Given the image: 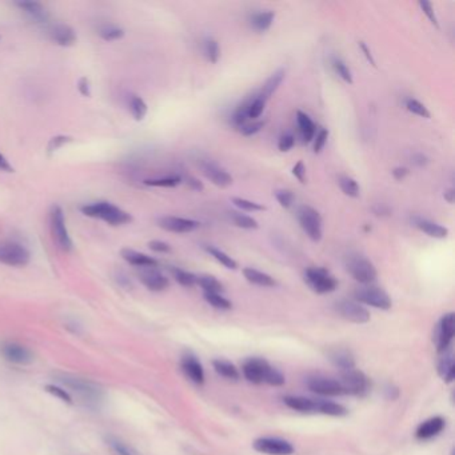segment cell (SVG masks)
Returning <instances> with one entry per match:
<instances>
[{
	"label": "cell",
	"mask_w": 455,
	"mask_h": 455,
	"mask_svg": "<svg viewBox=\"0 0 455 455\" xmlns=\"http://www.w3.org/2000/svg\"><path fill=\"white\" fill-rule=\"evenodd\" d=\"M212 366L214 370L223 378H226L228 381H238L239 379V371L238 368H235L231 362L225 361V359H215L212 361Z\"/></svg>",
	"instance_id": "obj_33"
},
{
	"label": "cell",
	"mask_w": 455,
	"mask_h": 455,
	"mask_svg": "<svg viewBox=\"0 0 455 455\" xmlns=\"http://www.w3.org/2000/svg\"><path fill=\"white\" fill-rule=\"evenodd\" d=\"M445 427H446V420H443L442 417H433V418L420 423L415 431V437L422 440L431 439V438L439 436Z\"/></svg>",
	"instance_id": "obj_20"
},
{
	"label": "cell",
	"mask_w": 455,
	"mask_h": 455,
	"mask_svg": "<svg viewBox=\"0 0 455 455\" xmlns=\"http://www.w3.org/2000/svg\"><path fill=\"white\" fill-rule=\"evenodd\" d=\"M243 275L250 283L261 286V287H274V286H277V282L273 277H270L268 274L262 273L259 270H255L252 267H246L243 270Z\"/></svg>",
	"instance_id": "obj_27"
},
{
	"label": "cell",
	"mask_w": 455,
	"mask_h": 455,
	"mask_svg": "<svg viewBox=\"0 0 455 455\" xmlns=\"http://www.w3.org/2000/svg\"><path fill=\"white\" fill-rule=\"evenodd\" d=\"M50 37L53 39V42L62 47H70L76 42V34H75L74 28H71L70 26L63 24V23L55 24L51 27Z\"/></svg>",
	"instance_id": "obj_21"
},
{
	"label": "cell",
	"mask_w": 455,
	"mask_h": 455,
	"mask_svg": "<svg viewBox=\"0 0 455 455\" xmlns=\"http://www.w3.org/2000/svg\"><path fill=\"white\" fill-rule=\"evenodd\" d=\"M438 372L446 384H452L455 378L454 358L452 352H445L438 363Z\"/></svg>",
	"instance_id": "obj_28"
},
{
	"label": "cell",
	"mask_w": 455,
	"mask_h": 455,
	"mask_svg": "<svg viewBox=\"0 0 455 455\" xmlns=\"http://www.w3.org/2000/svg\"><path fill=\"white\" fill-rule=\"evenodd\" d=\"M330 361L333 362L334 365L338 368H341V371H346V370H351L355 368V362H354V357L351 355L349 350L345 349H336V350L332 351L329 354Z\"/></svg>",
	"instance_id": "obj_30"
},
{
	"label": "cell",
	"mask_w": 455,
	"mask_h": 455,
	"mask_svg": "<svg viewBox=\"0 0 455 455\" xmlns=\"http://www.w3.org/2000/svg\"><path fill=\"white\" fill-rule=\"evenodd\" d=\"M50 228H51L53 241L58 247L65 252H70L74 248V243L66 226L63 209L58 205L53 206V209L50 211Z\"/></svg>",
	"instance_id": "obj_3"
},
{
	"label": "cell",
	"mask_w": 455,
	"mask_h": 455,
	"mask_svg": "<svg viewBox=\"0 0 455 455\" xmlns=\"http://www.w3.org/2000/svg\"><path fill=\"white\" fill-rule=\"evenodd\" d=\"M196 284H199L203 289V291L207 294H222L225 291L223 284L211 275L196 277Z\"/></svg>",
	"instance_id": "obj_34"
},
{
	"label": "cell",
	"mask_w": 455,
	"mask_h": 455,
	"mask_svg": "<svg viewBox=\"0 0 455 455\" xmlns=\"http://www.w3.org/2000/svg\"><path fill=\"white\" fill-rule=\"evenodd\" d=\"M70 141H72V138H70V137H65V135L55 137V138L50 140V143H49V147H47V148H49V153L53 154L55 151H58L62 146H65V144H67V143H70Z\"/></svg>",
	"instance_id": "obj_52"
},
{
	"label": "cell",
	"mask_w": 455,
	"mask_h": 455,
	"mask_svg": "<svg viewBox=\"0 0 455 455\" xmlns=\"http://www.w3.org/2000/svg\"><path fill=\"white\" fill-rule=\"evenodd\" d=\"M420 7L423 11V14L429 18V20L436 26V27H439L438 24L437 17H436V12H434V7L430 1H420Z\"/></svg>",
	"instance_id": "obj_53"
},
{
	"label": "cell",
	"mask_w": 455,
	"mask_h": 455,
	"mask_svg": "<svg viewBox=\"0 0 455 455\" xmlns=\"http://www.w3.org/2000/svg\"><path fill=\"white\" fill-rule=\"evenodd\" d=\"M122 258L127 263L132 264V266H137V267H140V268H144V267H158V261L146 255V254H141V252H138L135 250H131V248H123Z\"/></svg>",
	"instance_id": "obj_23"
},
{
	"label": "cell",
	"mask_w": 455,
	"mask_h": 455,
	"mask_svg": "<svg viewBox=\"0 0 455 455\" xmlns=\"http://www.w3.org/2000/svg\"><path fill=\"white\" fill-rule=\"evenodd\" d=\"M455 334V316L453 313H449L442 316L438 322L436 334H434V342L439 352H446L450 347Z\"/></svg>",
	"instance_id": "obj_10"
},
{
	"label": "cell",
	"mask_w": 455,
	"mask_h": 455,
	"mask_svg": "<svg viewBox=\"0 0 455 455\" xmlns=\"http://www.w3.org/2000/svg\"><path fill=\"white\" fill-rule=\"evenodd\" d=\"M306 385L309 387L310 391L319 394V395H326V397H338L343 395V388L339 384L338 379L334 378H327V377H311L307 379Z\"/></svg>",
	"instance_id": "obj_13"
},
{
	"label": "cell",
	"mask_w": 455,
	"mask_h": 455,
	"mask_svg": "<svg viewBox=\"0 0 455 455\" xmlns=\"http://www.w3.org/2000/svg\"><path fill=\"white\" fill-rule=\"evenodd\" d=\"M80 211L89 218L102 219L111 226H123L132 222V216L127 211L119 209L110 202H96L80 207Z\"/></svg>",
	"instance_id": "obj_2"
},
{
	"label": "cell",
	"mask_w": 455,
	"mask_h": 455,
	"mask_svg": "<svg viewBox=\"0 0 455 455\" xmlns=\"http://www.w3.org/2000/svg\"><path fill=\"white\" fill-rule=\"evenodd\" d=\"M171 274L175 278L176 282L184 287H193L196 284V275H194L193 273H189V271L178 268V267H173Z\"/></svg>",
	"instance_id": "obj_40"
},
{
	"label": "cell",
	"mask_w": 455,
	"mask_h": 455,
	"mask_svg": "<svg viewBox=\"0 0 455 455\" xmlns=\"http://www.w3.org/2000/svg\"><path fill=\"white\" fill-rule=\"evenodd\" d=\"M180 182H182L180 176H167L159 179H146L144 184L153 187H176L178 184H180Z\"/></svg>",
	"instance_id": "obj_43"
},
{
	"label": "cell",
	"mask_w": 455,
	"mask_h": 455,
	"mask_svg": "<svg viewBox=\"0 0 455 455\" xmlns=\"http://www.w3.org/2000/svg\"><path fill=\"white\" fill-rule=\"evenodd\" d=\"M243 375L248 382L261 385L267 384L271 386L284 385V377L277 368H273L261 358H250L243 363Z\"/></svg>",
	"instance_id": "obj_1"
},
{
	"label": "cell",
	"mask_w": 455,
	"mask_h": 455,
	"mask_svg": "<svg viewBox=\"0 0 455 455\" xmlns=\"http://www.w3.org/2000/svg\"><path fill=\"white\" fill-rule=\"evenodd\" d=\"M0 171L4 173H14V167L10 164V162L7 158L0 153Z\"/></svg>",
	"instance_id": "obj_59"
},
{
	"label": "cell",
	"mask_w": 455,
	"mask_h": 455,
	"mask_svg": "<svg viewBox=\"0 0 455 455\" xmlns=\"http://www.w3.org/2000/svg\"><path fill=\"white\" fill-rule=\"evenodd\" d=\"M295 144V138L293 134H284L282 135L280 138V141H278V148L282 153H287L290 151Z\"/></svg>",
	"instance_id": "obj_51"
},
{
	"label": "cell",
	"mask_w": 455,
	"mask_h": 455,
	"mask_svg": "<svg viewBox=\"0 0 455 455\" xmlns=\"http://www.w3.org/2000/svg\"><path fill=\"white\" fill-rule=\"evenodd\" d=\"M128 107H130L131 115L138 122L144 119V117L147 115V111H148V107L146 105V102L140 96H138V95H131L130 96Z\"/></svg>",
	"instance_id": "obj_35"
},
{
	"label": "cell",
	"mask_w": 455,
	"mask_h": 455,
	"mask_svg": "<svg viewBox=\"0 0 455 455\" xmlns=\"http://www.w3.org/2000/svg\"><path fill=\"white\" fill-rule=\"evenodd\" d=\"M47 390H49L51 394H53L55 397L60 398L62 401H65V402L67 403L72 402L70 394H69V393H67L65 388H62V387H58V386H47Z\"/></svg>",
	"instance_id": "obj_54"
},
{
	"label": "cell",
	"mask_w": 455,
	"mask_h": 455,
	"mask_svg": "<svg viewBox=\"0 0 455 455\" xmlns=\"http://www.w3.org/2000/svg\"><path fill=\"white\" fill-rule=\"evenodd\" d=\"M139 280L151 291H164L170 286V280L164 277L157 267L140 268Z\"/></svg>",
	"instance_id": "obj_15"
},
{
	"label": "cell",
	"mask_w": 455,
	"mask_h": 455,
	"mask_svg": "<svg viewBox=\"0 0 455 455\" xmlns=\"http://www.w3.org/2000/svg\"><path fill=\"white\" fill-rule=\"evenodd\" d=\"M275 198L283 209H290L295 200L294 194L291 193L290 190H277Z\"/></svg>",
	"instance_id": "obj_48"
},
{
	"label": "cell",
	"mask_w": 455,
	"mask_h": 455,
	"mask_svg": "<svg viewBox=\"0 0 455 455\" xmlns=\"http://www.w3.org/2000/svg\"><path fill=\"white\" fill-rule=\"evenodd\" d=\"M107 445L111 447V450L117 455H138V453L131 446H128L127 443L119 440L118 438H108Z\"/></svg>",
	"instance_id": "obj_41"
},
{
	"label": "cell",
	"mask_w": 455,
	"mask_h": 455,
	"mask_svg": "<svg viewBox=\"0 0 455 455\" xmlns=\"http://www.w3.org/2000/svg\"><path fill=\"white\" fill-rule=\"evenodd\" d=\"M203 297H205L209 304H211L215 309H218V310H230L232 307V303L223 297L222 294H207V293H205Z\"/></svg>",
	"instance_id": "obj_44"
},
{
	"label": "cell",
	"mask_w": 455,
	"mask_h": 455,
	"mask_svg": "<svg viewBox=\"0 0 455 455\" xmlns=\"http://www.w3.org/2000/svg\"><path fill=\"white\" fill-rule=\"evenodd\" d=\"M346 270L351 277L362 284H371L377 280V268L366 257L359 254L349 255L346 259Z\"/></svg>",
	"instance_id": "obj_4"
},
{
	"label": "cell",
	"mask_w": 455,
	"mask_h": 455,
	"mask_svg": "<svg viewBox=\"0 0 455 455\" xmlns=\"http://www.w3.org/2000/svg\"><path fill=\"white\" fill-rule=\"evenodd\" d=\"M284 403L295 410V411H300V413H316V400H310V398H304V397H298V395H289L286 397Z\"/></svg>",
	"instance_id": "obj_29"
},
{
	"label": "cell",
	"mask_w": 455,
	"mask_h": 455,
	"mask_svg": "<svg viewBox=\"0 0 455 455\" xmlns=\"http://www.w3.org/2000/svg\"><path fill=\"white\" fill-rule=\"evenodd\" d=\"M182 371L184 375L196 385H202L205 382V371L200 365V362L194 355H184L180 362Z\"/></svg>",
	"instance_id": "obj_18"
},
{
	"label": "cell",
	"mask_w": 455,
	"mask_h": 455,
	"mask_svg": "<svg viewBox=\"0 0 455 455\" xmlns=\"http://www.w3.org/2000/svg\"><path fill=\"white\" fill-rule=\"evenodd\" d=\"M293 175L295 176L300 183H306V167L302 160H299L293 167Z\"/></svg>",
	"instance_id": "obj_56"
},
{
	"label": "cell",
	"mask_w": 455,
	"mask_h": 455,
	"mask_svg": "<svg viewBox=\"0 0 455 455\" xmlns=\"http://www.w3.org/2000/svg\"><path fill=\"white\" fill-rule=\"evenodd\" d=\"M406 108H407L411 114L418 115L420 118H426V119L430 118V111L427 110V107L423 105V103H420V101H417V99H407V102H406Z\"/></svg>",
	"instance_id": "obj_46"
},
{
	"label": "cell",
	"mask_w": 455,
	"mask_h": 455,
	"mask_svg": "<svg viewBox=\"0 0 455 455\" xmlns=\"http://www.w3.org/2000/svg\"><path fill=\"white\" fill-rule=\"evenodd\" d=\"M3 355L7 361H10L12 363H18V365H28L34 361V357L30 350L26 349L24 346L17 345V343L6 345L3 347Z\"/></svg>",
	"instance_id": "obj_19"
},
{
	"label": "cell",
	"mask_w": 455,
	"mask_h": 455,
	"mask_svg": "<svg viewBox=\"0 0 455 455\" xmlns=\"http://www.w3.org/2000/svg\"><path fill=\"white\" fill-rule=\"evenodd\" d=\"M78 89L82 96H91V83L86 76H82L78 82Z\"/></svg>",
	"instance_id": "obj_57"
},
{
	"label": "cell",
	"mask_w": 455,
	"mask_h": 455,
	"mask_svg": "<svg viewBox=\"0 0 455 455\" xmlns=\"http://www.w3.org/2000/svg\"><path fill=\"white\" fill-rule=\"evenodd\" d=\"M205 250L210 254L215 261L223 264L228 270H235L238 267V263L235 262L226 252H223L222 250H219L214 246H205Z\"/></svg>",
	"instance_id": "obj_36"
},
{
	"label": "cell",
	"mask_w": 455,
	"mask_h": 455,
	"mask_svg": "<svg viewBox=\"0 0 455 455\" xmlns=\"http://www.w3.org/2000/svg\"><path fill=\"white\" fill-rule=\"evenodd\" d=\"M158 226L169 232L187 234V232H193L194 230L199 228L200 223L194 219H186V218L162 216L158 219Z\"/></svg>",
	"instance_id": "obj_14"
},
{
	"label": "cell",
	"mask_w": 455,
	"mask_h": 455,
	"mask_svg": "<svg viewBox=\"0 0 455 455\" xmlns=\"http://www.w3.org/2000/svg\"><path fill=\"white\" fill-rule=\"evenodd\" d=\"M316 413H320V414L330 415V417H343L347 414V410H346V407H343L339 403L316 400Z\"/></svg>",
	"instance_id": "obj_31"
},
{
	"label": "cell",
	"mask_w": 455,
	"mask_h": 455,
	"mask_svg": "<svg viewBox=\"0 0 455 455\" xmlns=\"http://www.w3.org/2000/svg\"><path fill=\"white\" fill-rule=\"evenodd\" d=\"M98 34H99V36H101L103 40H105V42H114V40H119V39H122L123 36H124V31H123V28L118 27V26H112V24H110V26H103V27H101Z\"/></svg>",
	"instance_id": "obj_42"
},
{
	"label": "cell",
	"mask_w": 455,
	"mask_h": 455,
	"mask_svg": "<svg viewBox=\"0 0 455 455\" xmlns=\"http://www.w3.org/2000/svg\"><path fill=\"white\" fill-rule=\"evenodd\" d=\"M274 18H275V14L273 11H261L251 17L250 23L255 31L264 33L271 27Z\"/></svg>",
	"instance_id": "obj_32"
},
{
	"label": "cell",
	"mask_w": 455,
	"mask_h": 455,
	"mask_svg": "<svg viewBox=\"0 0 455 455\" xmlns=\"http://www.w3.org/2000/svg\"><path fill=\"white\" fill-rule=\"evenodd\" d=\"M266 122L264 121H259V122L246 123L245 126H242L239 128L241 134L245 137H252L255 134H258L263 127H264Z\"/></svg>",
	"instance_id": "obj_49"
},
{
	"label": "cell",
	"mask_w": 455,
	"mask_h": 455,
	"mask_svg": "<svg viewBox=\"0 0 455 455\" xmlns=\"http://www.w3.org/2000/svg\"><path fill=\"white\" fill-rule=\"evenodd\" d=\"M203 53H205L207 62L216 63L219 60V56H221L219 43L212 37L205 39V42H203Z\"/></svg>",
	"instance_id": "obj_38"
},
{
	"label": "cell",
	"mask_w": 455,
	"mask_h": 455,
	"mask_svg": "<svg viewBox=\"0 0 455 455\" xmlns=\"http://www.w3.org/2000/svg\"><path fill=\"white\" fill-rule=\"evenodd\" d=\"M359 46H361V50H362L363 53H365V56H366V59H368V63H370L371 66H374V67H375V60H374V58H372V55H371V51L368 50V47L366 46V43H365V42H359Z\"/></svg>",
	"instance_id": "obj_60"
},
{
	"label": "cell",
	"mask_w": 455,
	"mask_h": 455,
	"mask_svg": "<svg viewBox=\"0 0 455 455\" xmlns=\"http://www.w3.org/2000/svg\"><path fill=\"white\" fill-rule=\"evenodd\" d=\"M413 162L417 164V166H420V167H422V166H424V164H427V158L424 157V155H422V154H417V155H414V158H413Z\"/></svg>",
	"instance_id": "obj_63"
},
{
	"label": "cell",
	"mask_w": 455,
	"mask_h": 455,
	"mask_svg": "<svg viewBox=\"0 0 455 455\" xmlns=\"http://www.w3.org/2000/svg\"><path fill=\"white\" fill-rule=\"evenodd\" d=\"M298 221L302 230L313 242H319L322 239V216L316 209L300 206L298 210Z\"/></svg>",
	"instance_id": "obj_6"
},
{
	"label": "cell",
	"mask_w": 455,
	"mask_h": 455,
	"mask_svg": "<svg viewBox=\"0 0 455 455\" xmlns=\"http://www.w3.org/2000/svg\"><path fill=\"white\" fill-rule=\"evenodd\" d=\"M338 381L342 386L345 394L363 395L365 393H368V377L359 370L351 368L346 371H341V379H338Z\"/></svg>",
	"instance_id": "obj_9"
},
{
	"label": "cell",
	"mask_w": 455,
	"mask_h": 455,
	"mask_svg": "<svg viewBox=\"0 0 455 455\" xmlns=\"http://www.w3.org/2000/svg\"><path fill=\"white\" fill-rule=\"evenodd\" d=\"M20 10H23L30 18L35 20L36 23H44L49 19V14L46 8L37 1H18L17 3Z\"/></svg>",
	"instance_id": "obj_25"
},
{
	"label": "cell",
	"mask_w": 455,
	"mask_h": 455,
	"mask_svg": "<svg viewBox=\"0 0 455 455\" xmlns=\"http://www.w3.org/2000/svg\"><path fill=\"white\" fill-rule=\"evenodd\" d=\"M67 387L72 388L75 393H78L79 395H82L86 401L89 402H96L101 398V390L96 386L78 379V378H66V381H62Z\"/></svg>",
	"instance_id": "obj_16"
},
{
	"label": "cell",
	"mask_w": 455,
	"mask_h": 455,
	"mask_svg": "<svg viewBox=\"0 0 455 455\" xmlns=\"http://www.w3.org/2000/svg\"><path fill=\"white\" fill-rule=\"evenodd\" d=\"M232 203L241 209V210L250 211V212H254V211H264L266 207L257 203V202H252V200H248V199H243V198H232Z\"/></svg>",
	"instance_id": "obj_47"
},
{
	"label": "cell",
	"mask_w": 455,
	"mask_h": 455,
	"mask_svg": "<svg viewBox=\"0 0 455 455\" xmlns=\"http://www.w3.org/2000/svg\"><path fill=\"white\" fill-rule=\"evenodd\" d=\"M186 183H187V186H189L191 190H194V191H203V189H205L203 183H202L199 179L194 178V176H189Z\"/></svg>",
	"instance_id": "obj_58"
},
{
	"label": "cell",
	"mask_w": 455,
	"mask_h": 455,
	"mask_svg": "<svg viewBox=\"0 0 455 455\" xmlns=\"http://www.w3.org/2000/svg\"><path fill=\"white\" fill-rule=\"evenodd\" d=\"M354 295H355V299L358 300V303H363V304H368V306L375 307V309L388 310L393 306L388 294L379 287L365 286V287H361V289L355 290Z\"/></svg>",
	"instance_id": "obj_8"
},
{
	"label": "cell",
	"mask_w": 455,
	"mask_h": 455,
	"mask_svg": "<svg viewBox=\"0 0 455 455\" xmlns=\"http://www.w3.org/2000/svg\"><path fill=\"white\" fill-rule=\"evenodd\" d=\"M297 123L298 127H299V134L303 141L304 143L313 141L316 134V123L311 121V118L307 114H304L302 111L297 112Z\"/></svg>",
	"instance_id": "obj_24"
},
{
	"label": "cell",
	"mask_w": 455,
	"mask_h": 455,
	"mask_svg": "<svg viewBox=\"0 0 455 455\" xmlns=\"http://www.w3.org/2000/svg\"><path fill=\"white\" fill-rule=\"evenodd\" d=\"M333 69L335 71V74L342 79L345 80L346 83L349 85H352V74H351L350 69L347 67V65L341 60V59H334L333 60Z\"/></svg>",
	"instance_id": "obj_45"
},
{
	"label": "cell",
	"mask_w": 455,
	"mask_h": 455,
	"mask_svg": "<svg viewBox=\"0 0 455 455\" xmlns=\"http://www.w3.org/2000/svg\"><path fill=\"white\" fill-rule=\"evenodd\" d=\"M202 171L207 179H210L211 182L218 186V187H228L230 184H232V176L228 174V171L222 167H219L216 163L212 162H205L202 164Z\"/></svg>",
	"instance_id": "obj_17"
},
{
	"label": "cell",
	"mask_w": 455,
	"mask_h": 455,
	"mask_svg": "<svg viewBox=\"0 0 455 455\" xmlns=\"http://www.w3.org/2000/svg\"><path fill=\"white\" fill-rule=\"evenodd\" d=\"M413 221H414L415 228H420V231H423L424 234H427L431 238L445 239L449 235V230L440 226V225H438L436 222H431V221L424 219V218H418V216H415Z\"/></svg>",
	"instance_id": "obj_22"
},
{
	"label": "cell",
	"mask_w": 455,
	"mask_h": 455,
	"mask_svg": "<svg viewBox=\"0 0 455 455\" xmlns=\"http://www.w3.org/2000/svg\"><path fill=\"white\" fill-rule=\"evenodd\" d=\"M31 254L24 246L17 242L0 243V263L11 267H24L30 263Z\"/></svg>",
	"instance_id": "obj_7"
},
{
	"label": "cell",
	"mask_w": 455,
	"mask_h": 455,
	"mask_svg": "<svg viewBox=\"0 0 455 455\" xmlns=\"http://www.w3.org/2000/svg\"><path fill=\"white\" fill-rule=\"evenodd\" d=\"M231 218L237 228H243V230H257L259 228L258 222L254 218L245 215L242 212H232Z\"/></svg>",
	"instance_id": "obj_39"
},
{
	"label": "cell",
	"mask_w": 455,
	"mask_h": 455,
	"mask_svg": "<svg viewBox=\"0 0 455 455\" xmlns=\"http://www.w3.org/2000/svg\"><path fill=\"white\" fill-rule=\"evenodd\" d=\"M443 196H445V200H446L447 203H450V205H453V203H454V199H455L454 189H449V190H446V191H445V194H443Z\"/></svg>",
	"instance_id": "obj_62"
},
{
	"label": "cell",
	"mask_w": 455,
	"mask_h": 455,
	"mask_svg": "<svg viewBox=\"0 0 455 455\" xmlns=\"http://www.w3.org/2000/svg\"><path fill=\"white\" fill-rule=\"evenodd\" d=\"M327 138H329V131L326 128H320L316 132V137H314V153L316 154H319L323 150L325 144L327 143Z\"/></svg>",
	"instance_id": "obj_50"
},
{
	"label": "cell",
	"mask_w": 455,
	"mask_h": 455,
	"mask_svg": "<svg viewBox=\"0 0 455 455\" xmlns=\"http://www.w3.org/2000/svg\"><path fill=\"white\" fill-rule=\"evenodd\" d=\"M338 183H339V187H341V190L343 191L345 195H347L350 198H358L359 196L361 189H359V184L355 179H352L350 176H341Z\"/></svg>",
	"instance_id": "obj_37"
},
{
	"label": "cell",
	"mask_w": 455,
	"mask_h": 455,
	"mask_svg": "<svg viewBox=\"0 0 455 455\" xmlns=\"http://www.w3.org/2000/svg\"><path fill=\"white\" fill-rule=\"evenodd\" d=\"M393 175L397 180H403L406 176L409 175V170L406 167H397L393 170Z\"/></svg>",
	"instance_id": "obj_61"
},
{
	"label": "cell",
	"mask_w": 455,
	"mask_h": 455,
	"mask_svg": "<svg viewBox=\"0 0 455 455\" xmlns=\"http://www.w3.org/2000/svg\"><path fill=\"white\" fill-rule=\"evenodd\" d=\"M286 76V70L284 69H280L278 71H275L267 80L266 83L263 85L262 89L259 91V95L262 96L263 99L267 102L275 92L277 89L280 88V83L283 82Z\"/></svg>",
	"instance_id": "obj_26"
},
{
	"label": "cell",
	"mask_w": 455,
	"mask_h": 455,
	"mask_svg": "<svg viewBox=\"0 0 455 455\" xmlns=\"http://www.w3.org/2000/svg\"><path fill=\"white\" fill-rule=\"evenodd\" d=\"M254 449L259 453L267 455H291L294 453V446L280 438H258L252 443Z\"/></svg>",
	"instance_id": "obj_11"
},
{
	"label": "cell",
	"mask_w": 455,
	"mask_h": 455,
	"mask_svg": "<svg viewBox=\"0 0 455 455\" xmlns=\"http://www.w3.org/2000/svg\"><path fill=\"white\" fill-rule=\"evenodd\" d=\"M148 247H150V250H153L155 252H159V254L171 252V246L166 243V242H162V241H151L148 243Z\"/></svg>",
	"instance_id": "obj_55"
},
{
	"label": "cell",
	"mask_w": 455,
	"mask_h": 455,
	"mask_svg": "<svg viewBox=\"0 0 455 455\" xmlns=\"http://www.w3.org/2000/svg\"><path fill=\"white\" fill-rule=\"evenodd\" d=\"M336 311L346 320L357 325L368 323L370 320V313L368 310L361 303L354 300H341L339 303H336Z\"/></svg>",
	"instance_id": "obj_12"
},
{
	"label": "cell",
	"mask_w": 455,
	"mask_h": 455,
	"mask_svg": "<svg viewBox=\"0 0 455 455\" xmlns=\"http://www.w3.org/2000/svg\"><path fill=\"white\" fill-rule=\"evenodd\" d=\"M304 280L316 294H329L338 287L336 280L323 267H309L304 271Z\"/></svg>",
	"instance_id": "obj_5"
}]
</instances>
